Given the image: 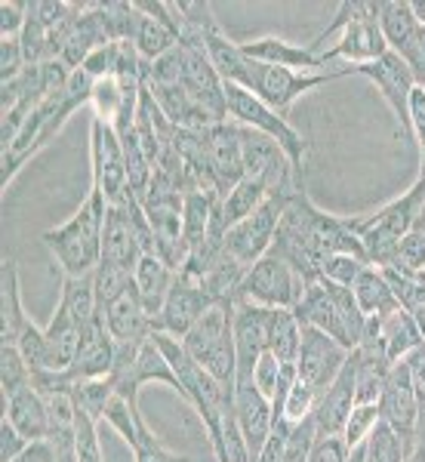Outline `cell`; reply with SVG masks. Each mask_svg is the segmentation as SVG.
Returning a JSON list of instances; mask_svg holds the SVG:
<instances>
[{"label": "cell", "instance_id": "6da1fadb", "mask_svg": "<svg viewBox=\"0 0 425 462\" xmlns=\"http://www.w3.org/2000/svg\"><path fill=\"white\" fill-rule=\"evenodd\" d=\"M108 200L99 189L89 185L87 200L69 222L47 228L41 235L43 247L53 253L62 278H84L93 274L102 263V235H106Z\"/></svg>", "mask_w": 425, "mask_h": 462}, {"label": "cell", "instance_id": "7a4b0ae2", "mask_svg": "<svg viewBox=\"0 0 425 462\" xmlns=\"http://www.w3.org/2000/svg\"><path fill=\"white\" fill-rule=\"evenodd\" d=\"M293 311L300 318V324L324 330L327 337H333L348 352H355L361 346L364 330H367V315L357 309L352 290L333 287L320 278L305 284L302 300L296 302Z\"/></svg>", "mask_w": 425, "mask_h": 462}, {"label": "cell", "instance_id": "3957f363", "mask_svg": "<svg viewBox=\"0 0 425 462\" xmlns=\"http://www.w3.org/2000/svg\"><path fill=\"white\" fill-rule=\"evenodd\" d=\"M231 311L235 300L216 302L200 315V320L182 337V346L200 367L222 385L235 389L237 379V357H235V337H231Z\"/></svg>", "mask_w": 425, "mask_h": 462}, {"label": "cell", "instance_id": "277c9868", "mask_svg": "<svg viewBox=\"0 0 425 462\" xmlns=\"http://www.w3.org/2000/svg\"><path fill=\"white\" fill-rule=\"evenodd\" d=\"M226 108H228V121L247 126L253 133H263L272 143H278V148L290 158L296 173L305 176V154H309V143L293 124L283 115H278L274 108H268L259 96H253L250 89L226 84Z\"/></svg>", "mask_w": 425, "mask_h": 462}, {"label": "cell", "instance_id": "5b68a950", "mask_svg": "<svg viewBox=\"0 0 425 462\" xmlns=\"http://www.w3.org/2000/svg\"><path fill=\"white\" fill-rule=\"evenodd\" d=\"M379 4L383 0H355V13L348 25L339 32V41L320 53L324 71L370 65L389 53V43L379 32Z\"/></svg>", "mask_w": 425, "mask_h": 462}, {"label": "cell", "instance_id": "8992f818", "mask_svg": "<svg viewBox=\"0 0 425 462\" xmlns=\"http://www.w3.org/2000/svg\"><path fill=\"white\" fill-rule=\"evenodd\" d=\"M305 284H309V281L300 278V272H296L287 259H281L278 253H265V256L244 274L235 300L256 302V305H263V309H296V302L302 300Z\"/></svg>", "mask_w": 425, "mask_h": 462}, {"label": "cell", "instance_id": "52a82bcc", "mask_svg": "<svg viewBox=\"0 0 425 462\" xmlns=\"http://www.w3.org/2000/svg\"><path fill=\"white\" fill-rule=\"evenodd\" d=\"M290 198L293 195H272L256 213L247 216L244 222H237V226H231L226 237H222V250L250 272L272 250L274 235H278V222Z\"/></svg>", "mask_w": 425, "mask_h": 462}, {"label": "cell", "instance_id": "ba28073f", "mask_svg": "<svg viewBox=\"0 0 425 462\" xmlns=\"http://www.w3.org/2000/svg\"><path fill=\"white\" fill-rule=\"evenodd\" d=\"M348 78V69H337V71H293V69H274V65H263L256 62L253 69V80H250V93L259 96L268 108H274L278 115L287 117L290 108L296 106V99H302L311 89L330 84V80Z\"/></svg>", "mask_w": 425, "mask_h": 462}, {"label": "cell", "instance_id": "9c48e42d", "mask_svg": "<svg viewBox=\"0 0 425 462\" xmlns=\"http://www.w3.org/2000/svg\"><path fill=\"white\" fill-rule=\"evenodd\" d=\"M89 173L93 189L106 195L108 204H117L126 195V158L117 130L99 117L89 121Z\"/></svg>", "mask_w": 425, "mask_h": 462}, {"label": "cell", "instance_id": "30bf717a", "mask_svg": "<svg viewBox=\"0 0 425 462\" xmlns=\"http://www.w3.org/2000/svg\"><path fill=\"white\" fill-rule=\"evenodd\" d=\"M348 74L367 78L370 84L376 87V93L385 99V106L392 108L401 133H404L407 139H413V130H410V96H413V89H416V80H413V74H410L404 59L385 53L383 59H376V62H370V65H355V69H348Z\"/></svg>", "mask_w": 425, "mask_h": 462}, {"label": "cell", "instance_id": "8fae6325", "mask_svg": "<svg viewBox=\"0 0 425 462\" xmlns=\"http://www.w3.org/2000/svg\"><path fill=\"white\" fill-rule=\"evenodd\" d=\"M348 355L352 352L342 348L333 337H327L324 330L302 324V346H300V357H296V374H300L305 385H311L320 394L339 376Z\"/></svg>", "mask_w": 425, "mask_h": 462}, {"label": "cell", "instance_id": "7c38bea8", "mask_svg": "<svg viewBox=\"0 0 425 462\" xmlns=\"http://www.w3.org/2000/svg\"><path fill=\"white\" fill-rule=\"evenodd\" d=\"M376 407H379V420L389 422V426L407 441V450H410L413 435H416V422H420L422 404H420V398H416L407 361H398L392 367V374H389V379H385Z\"/></svg>", "mask_w": 425, "mask_h": 462}, {"label": "cell", "instance_id": "4fadbf2b", "mask_svg": "<svg viewBox=\"0 0 425 462\" xmlns=\"http://www.w3.org/2000/svg\"><path fill=\"white\" fill-rule=\"evenodd\" d=\"M210 305L216 302L204 293V287H200L195 278L179 272L173 287H170V293H167V302H163V309L158 311V318H154V330L182 339Z\"/></svg>", "mask_w": 425, "mask_h": 462}, {"label": "cell", "instance_id": "5bb4252c", "mask_svg": "<svg viewBox=\"0 0 425 462\" xmlns=\"http://www.w3.org/2000/svg\"><path fill=\"white\" fill-rule=\"evenodd\" d=\"M207 143H210L213 185L219 198H226L247 176V167H244V126L235 121L207 126Z\"/></svg>", "mask_w": 425, "mask_h": 462}, {"label": "cell", "instance_id": "9a60e30c", "mask_svg": "<svg viewBox=\"0 0 425 462\" xmlns=\"http://www.w3.org/2000/svg\"><path fill=\"white\" fill-rule=\"evenodd\" d=\"M265 320H268V309H263V305H256V302H247V300H235V311H231V337H235L237 379H253V367H256L259 357L268 352Z\"/></svg>", "mask_w": 425, "mask_h": 462}, {"label": "cell", "instance_id": "2e32d148", "mask_svg": "<svg viewBox=\"0 0 425 462\" xmlns=\"http://www.w3.org/2000/svg\"><path fill=\"white\" fill-rule=\"evenodd\" d=\"M355 404H357L355 401V355H348L339 376L333 379L318 398V407H315L318 438H342V429H346Z\"/></svg>", "mask_w": 425, "mask_h": 462}, {"label": "cell", "instance_id": "e0dca14e", "mask_svg": "<svg viewBox=\"0 0 425 462\" xmlns=\"http://www.w3.org/2000/svg\"><path fill=\"white\" fill-rule=\"evenodd\" d=\"M235 416L250 444L253 462H256L259 450H263V444L268 441V435L274 429V413H272V401L256 389L253 379H237L235 383Z\"/></svg>", "mask_w": 425, "mask_h": 462}, {"label": "cell", "instance_id": "ac0fdd59", "mask_svg": "<svg viewBox=\"0 0 425 462\" xmlns=\"http://www.w3.org/2000/svg\"><path fill=\"white\" fill-rule=\"evenodd\" d=\"M99 315H102V320H106V327H108V333L115 342L145 339V337H152V330H154V320L145 311V305H142L139 290L133 281L106 305V309L99 311Z\"/></svg>", "mask_w": 425, "mask_h": 462}, {"label": "cell", "instance_id": "d6986e66", "mask_svg": "<svg viewBox=\"0 0 425 462\" xmlns=\"http://www.w3.org/2000/svg\"><path fill=\"white\" fill-rule=\"evenodd\" d=\"M241 53L253 59V62H263V65H274V69H293V71H305V74H315L324 71L320 65V56H315L309 50V43H293V41H283V37H256V41H244L237 43Z\"/></svg>", "mask_w": 425, "mask_h": 462}, {"label": "cell", "instance_id": "ffe728a7", "mask_svg": "<svg viewBox=\"0 0 425 462\" xmlns=\"http://www.w3.org/2000/svg\"><path fill=\"white\" fill-rule=\"evenodd\" d=\"M422 198H425V182L422 179H416V182L410 185L401 198L389 200L385 207H379V210H373L367 216H357V219H352V222H355L357 231L376 228V231H385V235H392L401 241V237H407L410 231H413V222H416V213H420Z\"/></svg>", "mask_w": 425, "mask_h": 462}, {"label": "cell", "instance_id": "44dd1931", "mask_svg": "<svg viewBox=\"0 0 425 462\" xmlns=\"http://www.w3.org/2000/svg\"><path fill=\"white\" fill-rule=\"evenodd\" d=\"M115 352H117V342L111 339L106 320H102V315H99L93 324L80 330V352H78V361H74L71 370H69V374L74 376V383H78V379L111 376Z\"/></svg>", "mask_w": 425, "mask_h": 462}, {"label": "cell", "instance_id": "7402d4cb", "mask_svg": "<svg viewBox=\"0 0 425 462\" xmlns=\"http://www.w3.org/2000/svg\"><path fill=\"white\" fill-rule=\"evenodd\" d=\"M4 401H6L4 420L10 422V426L16 429L28 444L47 441L50 413H47V404H43L41 394H37L34 389H22V392L10 394V398H4Z\"/></svg>", "mask_w": 425, "mask_h": 462}, {"label": "cell", "instance_id": "603a6c76", "mask_svg": "<svg viewBox=\"0 0 425 462\" xmlns=\"http://www.w3.org/2000/svg\"><path fill=\"white\" fill-rule=\"evenodd\" d=\"M176 281V272L170 268L158 253H145V256L139 259L136 272H133V284L139 290V300L145 305V311L152 315V320L158 318V311L163 309V302H167V293L170 287H173Z\"/></svg>", "mask_w": 425, "mask_h": 462}, {"label": "cell", "instance_id": "cb8c5ba5", "mask_svg": "<svg viewBox=\"0 0 425 462\" xmlns=\"http://www.w3.org/2000/svg\"><path fill=\"white\" fill-rule=\"evenodd\" d=\"M376 320H379V339H383V348H385V355H389L392 364L407 361L416 348L425 346L413 315H410L407 309H401V305L398 309H392L389 315L376 318Z\"/></svg>", "mask_w": 425, "mask_h": 462}, {"label": "cell", "instance_id": "d4e9b609", "mask_svg": "<svg viewBox=\"0 0 425 462\" xmlns=\"http://www.w3.org/2000/svg\"><path fill=\"white\" fill-rule=\"evenodd\" d=\"M25 324H28V315H25V305H22L19 268L13 259H6L4 272H0V342L13 346Z\"/></svg>", "mask_w": 425, "mask_h": 462}, {"label": "cell", "instance_id": "484cf974", "mask_svg": "<svg viewBox=\"0 0 425 462\" xmlns=\"http://www.w3.org/2000/svg\"><path fill=\"white\" fill-rule=\"evenodd\" d=\"M379 32H383L385 43H389V53L404 56L416 32H420V19L413 13V4L410 0H383L379 4Z\"/></svg>", "mask_w": 425, "mask_h": 462}, {"label": "cell", "instance_id": "4316f807", "mask_svg": "<svg viewBox=\"0 0 425 462\" xmlns=\"http://www.w3.org/2000/svg\"><path fill=\"white\" fill-rule=\"evenodd\" d=\"M265 346L281 364H296L302 346V324L293 309H268Z\"/></svg>", "mask_w": 425, "mask_h": 462}, {"label": "cell", "instance_id": "83f0119b", "mask_svg": "<svg viewBox=\"0 0 425 462\" xmlns=\"http://www.w3.org/2000/svg\"><path fill=\"white\" fill-rule=\"evenodd\" d=\"M47 346H50V370H71L80 352V327L74 324L69 311L56 305V315L47 324Z\"/></svg>", "mask_w": 425, "mask_h": 462}, {"label": "cell", "instance_id": "f1b7e54d", "mask_svg": "<svg viewBox=\"0 0 425 462\" xmlns=\"http://www.w3.org/2000/svg\"><path fill=\"white\" fill-rule=\"evenodd\" d=\"M268 198L272 195H268L263 179L244 176L226 198H219V219H222V226H226V231L256 213Z\"/></svg>", "mask_w": 425, "mask_h": 462}, {"label": "cell", "instance_id": "f546056e", "mask_svg": "<svg viewBox=\"0 0 425 462\" xmlns=\"http://www.w3.org/2000/svg\"><path fill=\"white\" fill-rule=\"evenodd\" d=\"M352 296H355L357 309L367 318H383V315H389L392 309H398V300H394L383 268H373V265L364 268L361 278H357L352 287Z\"/></svg>", "mask_w": 425, "mask_h": 462}, {"label": "cell", "instance_id": "4dcf8cb0", "mask_svg": "<svg viewBox=\"0 0 425 462\" xmlns=\"http://www.w3.org/2000/svg\"><path fill=\"white\" fill-rule=\"evenodd\" d=\"M59 305L71 315L74 324L84 330L99 318V300H96V278L84 274V278H62V296Z\"/></svg>", "mask_w": 425, "mask_h": 462}, {"label": "cell", "instance_id": "1f68e13d", "mask_svg": "<svg viewBox=\"0 0 425 462\" xmlns=\"http://www.w3.org/2000/svg\"><path fill=\"white\" fill-rule=\"evenodd\" d=\"M136 10H139V6H136ZM133 43H136L139 56L152 65V62H158L161 56H167L170 50L179 47V34L167 25V22H161V19H154V16H148V13L139 10L136 32H133Z\"/></svg>", "mask_w": 425, "mask_h": 462}, {"label": "cell", "instance_id": "d6a6232c", "mask_svg": "<svg viewBox=\"0 0 425 462\" xmlns=\"http://www.w3.org/2000/svg\"><path fill=\"white\" fill-rule=\"evenodd\" d=\"M74 404L78 410H84L87 416H93L96 422L102 420V413H106V407L111 404V398L117 394V385L111 376H99V379H78L74 383Z\"/></svg>", "mask_w": 425, "mask_h": 462}, {"label": "cell", "instance_id": "836d02e7", "mask_svg": "<svg viewBox=\"0 0 425 462\" xmlns=\"http://www.w3.org/2000/svg\"><path fill=\"white\" fill-rule=\"evenodd\" d=\"M370 263L364 256H355V253H330L318 263V278L327 281L333 287H346L352 290L355 281L361 278V272Z\"/></svg>", "mask_w": 425, "mask_h": 462}, {"label": "cell", "instance_id": "e575fe53", "mask_svg": "<svg viewBox=\"0 0 425 462\" xmlns=\"http://www.w3.org/2000/svg\"><path fill=\"white\" fill-rule=\"evenodd\" d=\"M367 462H404L407 459V441L394 431L389 422L379 420L370 438L364 441Z\"/></svg>", "mask_w": 425, "mask_h": 462}, {"label": "cell", "instance_id": "d590c367", "mask_svg": "<svg viewBox=\"0 0 425 462\" xmlns=\"http://www.w3.org/2000/svg\"><path fill=\"white\" fill-rule=\"evenodd\" d=\"M32 367L22 357L16 346H0V389H4V398L16 394L22 389H32Z\"/></svg>", "mask_w": 425, "mask_h": 462}, {"label": "cell", "instance_id": "8d00e7d4", "mask_svg": "<svg viewBox=\"0 0 425 462\" xmlns=\"http://www.w3.org/2000/svg\"><path fill=\"white\" fill-rule=\"evenodd\" d=\"M13 346H16L19 352H22V357H25V361H28V367H32V374H41V370H50V346H47V333H43L32 318H28V324L22 327L19 339L13 342Z\"/></svg>", "mask_w": 425, "mask_h": 462}, {"label": "cell", "instance_id": "74e56055", "mask_svg": "<svg viewBox=\"0 0 425 462\" xmlns=\"http://www.w3.org/2000/svg\"><path fill=\"white\" fill-rule=\"evenodd\" d=\"M133 459L136 462H191V457H182V453H173L167 444L148 429V422H139V438L133 444Z\"/></svg>", "mask_w": 425, "mask_h": 462}, {"label": "cell", "instance_id": "f35d334b", "mask_svg": "<svg viewBox=\"0 0 425 462\" xmlns=\"http://www.w3.org/2000/svg\"><path fill=\"white\" fill-rule=\"evenodd\" d=\"M379 422V407L376 404H355L352 416H348L346 429H342V441H346L348 450L361 447L370 438V431L376 429Z\"/></svg>", "mask_w": 425, "mask_h": 462}, {"label": "cell", "instance_id": "ab89813d", "mask_svg": "<svg viewBox=\"0 0 425 462\" xmlns=\"http://www.w3.org/2000/svg\"><path fill=\"white\" fill-rule=\"evenodd\" d=\"M318 398H320V394L311 389V385H305L302 379H296L293 389H290V394H287V404H283V420L296 426V422L315 416Z\"/></svg>", "mask_w": 425, "mask_h": 462}, {"label": "cell", "instance_id": "60d3db41", "mask_svg": "<svg viewBox=\"0 0 425 462\" xmlns=\"http://www.w3.org/2000/svg\"><path fill=\"white\" fill-rule=\"evenodd\" d=\"M392 268L407 272V274H422L425 272V235H420V231H410L404 241H401L398 263H394Z\"/></svg>", "mask_w": 425, "mask_h": 462}, {"label": "cell", "instance_id": "b9f144b4", "mask_svg": "<svg viewBox=\"0 0 425 462\" xmlns=\"http://www.w3.org/2000/svg\"><path fill=\"white\" fill-rule=\"evenodd\" d=\"M281 374H283V364H281L272 352H265V355L256 361V367H253V383H256V389L263 392L268 401H272L274 389H278Z\"/></svg>", "mask_w": 425, "mask_h": 462}, {"label": "cell", "instance_id": "7bdbcfd3", "mask_svg": "<svg viewBox=\"0 0 425 462\" xmlns=\"http://www.w3.org/2000/svg\"><path fill=\"white\" fill-rule=\"evenodd\" d=\"M28 25V4L22 0H4L0 4V37L10 41V37H19Z\"/></svg>", "mask_w": 425, "mask_h": 462}, {"label": "cell", "instance_id": "ee69618b", "mask_svg": "<svg viewBox=\"0 0 425 462\" xmlns=\"http://www.w3.org/2000/svg\"><path fill=\"white\" fill-rule=\"evenodd\" d=\"M25 56H22V43L19 37H10V41H0V78L10 80L16 78L19 71H25Z\"/></svg>", "mask_w": 425, "mask_h": 462}, {"label": "cell", "instance_id": "f6af8a7d", "mask_svg": "<svg viewBox=\"0 0 425 462\" xmlns=\"http://www.w3.org/2000/svg\"><path fill=\"white\" fill-rule=\"evenodd\" d=\"M348 447L342 438H318L309 450V459L305 462H346Z\"/></svg>", "mask_w": 425, "mask_h": 462}, {"label": "cell", "instance_id": "bcb514c9", "mask_svg": "<svg viewBox=\"0 0 425 462\" xmlns=\"http://www.w3.org/2000/svg\"><path fill=\"white\" fill-rule=\"evenodd\" d=\"M407 62L410 74H413L416 87H425V25H420V32H416L413 43L407 47V53L401 56Z\"/></svg>", "mask_w": 425, "mask_h": 462}, {"label": "cell", "instance_id": "7dc6e473", "mask_svg": "<svg viewBox=\"0 0 425 462\" xmlns=\"http://www.w3.org/2000/svg\"><path fill=\"white\" fill-rule=\"evenodd\" d=\"M28 450V441L19 435L16 429L10 426V422H0V462H13L16 457Z\"/></svg>", "mask_w": 425, "mask_h": 462}, {"label": "cell", "instance_id": "c3c4849f", "mask_svg": "<svg viewBox=\"0 0 425 462\" xmlns=\"http://www.w3.org/2000/svg\"><path fill=\"white\" fill-rule=\"evenodd\" d=\"M410 130H413V143L425 145V87H416L410 96Z\"/></svg>", "mask_w": 425, "mask_h": 462}, {"label": "cell", "instance_id": "681fc988", "mask_svg": "<svg viewBox=\"0 0 425 462\" xmlns=\"http://www.w3.org/2000/svg\"><path fill=\"white\" fill-rule=\"evenodd\" d=\"M407 370H410V379H413L416 398H420V404H425V346H420L407 357Z\"/></svg>", "mask_w": 425, "mask_h": 462}, {"label": "cell", "instance_id": "f907efd6", "mask_svg": "<svg viewBox=\"0 0 425 462\" xmlns=\"http://www.w3.org/2000/svg\"><path fill=\"white\" fill-rule=\"evenodd\" d=\"M13 462H53V453H50L47 441H34V444H28V450Z\"/></svg>", "mask_w": 425, "mask_h": 462}, {"label": "cell", "instance_id": "816d5d0a", "mask_svg": "<svg viewBox=\"0 0 425 462\" xmlns=\"http://www.w3.org/2000/svg\"><path fill=\"white\" fill-rule=\"evenodd\" d=\"M410 315H413L416 327H420V337H422V342H425V305H420V309H413Z\"/></svg>", "mask_w": 425, "mask_h": 462}, {"label": "cell", "instance_id": "f5cc1de1", "mask_svg": "<svg viewBox=\"0 0 425 462\" xmlns=\"http://www.w3.org/2000/svg\"><path fill=\"white\" fill-rule=\"evenodd\" d=\"M413 231H420V235H425V198H422V204H420V213H416Z\"/></svg>", "mask_w": 425, "mask_h": 462}, {"label": "cell", "instance_id": "db71d44e", "mask_svg": "<svg viewBox=\"0 0 425 462\" xmlns=\"http://www.w3.org/2000/svg\"><path fill=\"white\" fill-rule=\"evenodd\" d=\"M346 462H367V453H364V444H361V447H355V450H348Z\"/></svg>", "mask_w": 425, "mask_h": 462}, {"label": "cell", "instance_id": "11a10c76", "mask_svg": "<svg viewBox=\"0 0 425 462\" xmlns=\"http://www.w3.org/2000/svg\"><path fill=\"white\" fill-rule=\"evenodd\" d=\"M413 13L420 19V25H425V0H413Z\"/></svg>", "mask_w": 425, "mask_h": 462}, {"label": "cell", "instance_id": "9f6ffc18", "mask_svg": "<svg viewBox=\"0 0 425 462\" xmlns=\"http://www.w3.org/2000/svg\"><path fill=\"white\" fill-rule=\"evenodd\" d=\"M416 278H420V281H422V284H425V272H422V274H416Z\"/></svg>", "mask_w": 425, "mask_h": 462}]
</instances>
